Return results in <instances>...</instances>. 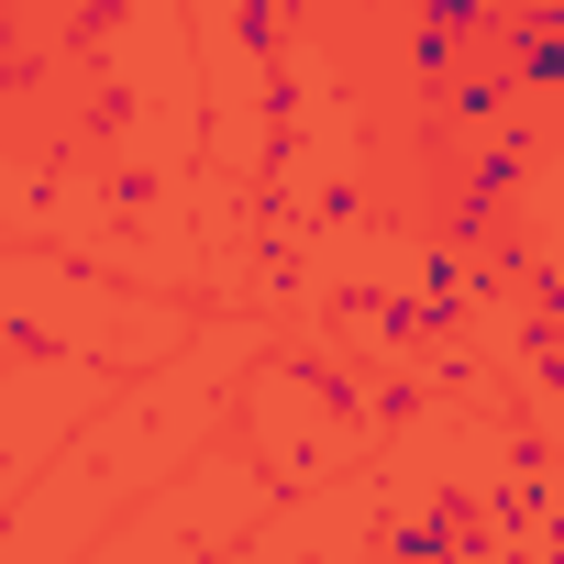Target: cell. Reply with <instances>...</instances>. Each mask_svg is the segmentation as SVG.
I'll list each match as a JSON object with an SVG mask.
<instances>
[{
	"label": "cell",
	"mask_w": 564,
	"mask_h": 564,
	"mask_svg": "<svg viewBox=\"0 0 564 564\" xmlns=\"http://www.w3.org/2000/svg\"><path fill=\"white\" fill-rule=\"evenodd\" d=\"M531 144H542L531 122H509V133H487V155H476V177H465V188H454V210H443V243H476V232L498 221V199H509V188L531 177Z\"/></svg>",
	"instance_id": "6da1fadb"
},
{
	"label": "cell",
	"mask_w": 564,
	"mask_h": 564,
	"mask_svg": "<svg viewBox=\"0 0 564 564\" xmlns=\"http://www.w3.org/2000/svg\"><path fill=\"white\" fill-rule=\"evenodd\" d=\"M509 89H553L564 78V12H553V0H520V12H509Z\"/></svg>",
	"instance_id": "7a4b0ae2"
},
{
	"label": "cell",
	"mask_w": 564,
	"mask_h": 564,
	"mask_svg": "<svg viewBox=\"0 0 564 564\" xmlns=\"http://www.w3.org/2000/svg\"><path fill=\"white\" fill-rule=\"evenodd\" d=\"M509 100H520V89H509V67H498V56H476V67H454V78H443V111H454L465 133L509 122Z\"/></svg>",
	"instance_id": "3957f363"
},
{
	"label": "cell",
	"mask_w": 564,
	"mask_h": 564,
	"mask_svg": "<svg viewBox=\"0 0 564 564\" xmlns=\"http://www.w3.org/2000/svg\"><path fill=\"white\" fill-rule=\"evenodd\" d=\"M454 553H465V509H421L388 531V564H454Z\"/></svg>",
	"instance_id": "277c9868"
},
{
	"label": "cell",
	"mask_w": 564,
	"mask_h": 564,
	"mask_svg": "<svg viewBox=\"0 0 564 564\" xmlns=\"http://www.w3.org/2000/svg\"><path fill=\"white\" fill-rule=\"evenodd\" d=\"M399 67H410V78H421V89H443V78H454V67H465V45H454V34H432V23H421V34H410V56H399Z\"/></svg>",
	"instance_id": "5b68a950"
},
{
	"label": "cell",
	"mask_w": 564,
	"mask_h": 564,
	"mask_svg": "<svg viewBox=\"0 0 564 564\" xmlns=\"http://www.w3.org/2000/svg\"><path fill=\"white\" fill-rule=\"evenodd\" d=\"M421 23L465 45V34H487V23H498V0H421Z\"/></svg>",
	"instance_id": "8992f818"
},
{
	"label": "cell",
	"mask_w": 564,
	"mask_h": 564,
	"mask_svg": "<svg viewBox=\"0 0 564 564\" xmlns=\"http://www.w3.org/2000/svg\"><path fill=\"white\" fill-rule=\"evenodd\" d=\"M232 34H243L254 56H276V34H289V23H276V0H232Z\"/></svg>",
	"instance_id": "52a82bcc"
},
{
	"label": "cell",
	"mask_w": 564,
	"mask_h": 564,
	"mask_svg": "<svg viewBox=\"0 0 564 564\" xmlns=\"http://www.w3.org/2000/svg\"><path fill=\"white\" fill-rule=\"evenodd\" d=\"M531 564H542V553H531Z\"/></svg>",
	"instance_id": "ba28073f"
}]
</instances>
